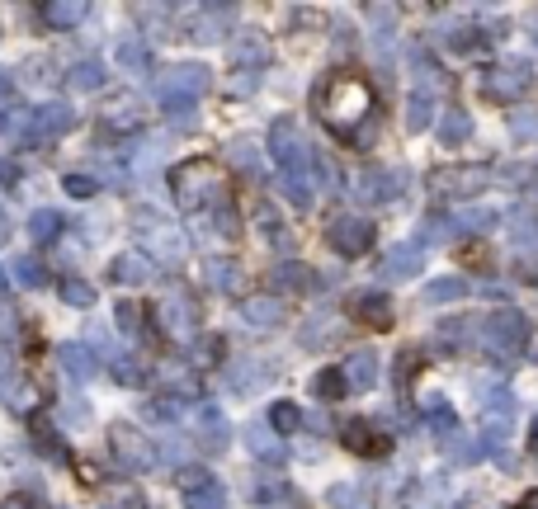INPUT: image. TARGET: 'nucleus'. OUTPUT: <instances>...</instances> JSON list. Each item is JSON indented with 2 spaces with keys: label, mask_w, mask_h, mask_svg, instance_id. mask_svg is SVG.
Instances as JSON below:
<instances>
[{
  "label": "nucleus",
  "mask_w": 538,
  "mask_h": 509,
  "mask_svg": "<svg viewBox=\"0 0 538 509\" xmlns=\"http://www.w3.org/2000/svg\"><path fill=\"white\" fill-rule=\"evenodd\" d=\"M501 175H515V180H524V194L538 203V165H520V170H501Z\"/></svg>",
  "instance_id": "obj_58"
},
{
  "label": "nucleus",
  "mask_w": 538,
  "mask_h": 509,
  "mask_svg": "<svg viewBox=\"0 0 538 509\" xmlns=\"http://www.w3.org/2000/svg\"><path fill=\"white\" fill-rule=\"evenodd\" d=\"M312 283L317 279L307 274L303 264H279V269H274V288H284V293L288 288H312Z\"/></svg>",
  "instance_id": "obj_45"
},
{
  "label": "nucleus",
  "mask_w": 538,
  "mask_h": 509,
  "mask_svg": "<svg viewBox=\"0 0 538 509\" xmlns=\"http://www.w3.org/2000/svg\"><path fill=\"white\" fill-rule=\"evenodd\" d=\"M468 330H477V316H463V321H444L439 326V349H468Z\"/></svg>",
  "instance_id": "obj_39"
},
{
  "label": "nucleus",
  "mask_w": 538,
  "mask_h": 509,
  "mask_svg": "<svg viewBox=\"0 0 538 509\" xmlns=\"http://www.w3.org/2000/svg\"><path fill=\"white\" fill-rule=\"evenodd\" d=\"M100 509H147V495L137 491V486H109Z\"/></svg>",
  "instance_id": "obj_42"
},
{
  "label": "nucleus",
  "mask_w": 538,
  "mask_h": 509,
  "mask_svg": "<svg viewBox=\"0 0 538 509\" xmlns=\"http://www.w3.org/2000/svg\"><path fill=\"white\" fill-rule=\"evenodd\" d=\"M208 279H213V288H222V293H236V288H241V269L227 260H208Z\"/></svg>",
  "instance_id": "obj_44"
},
{
  "label": "nucleus",
  "mask_w": 538,
  "mask_h": 509,
  "mask_svg": "<svg viewBox=\"0 0 538 509\" xmlns=\"http://www.w3.org/2000/svg\"><path fill=\"white\" fill-rule=\"evenodd\" d=\"M0 241H5V222H0Z\"/></svg>",
  "instance_id": "obj_64"
},
{
  "label": "nucleus",
  "mask_w": 538,
  "mask_h": 509,
  "mask_svg": "<svg viewBox=\"0 0 538 509\" xmlns=\"http://www.w3.org/2000/svg\"><path fill=\"white\" fill-rule=\"evenodd\" d=\"M364 15L378 19V24H392V19H397V10H392V5H364Z\"/></svg>",
  "instance_id": "obj_59"
},
{
  "label": "nucleus",
  "mask_w": 538,
  "mask_h": 509,
  "mask_svg": "<svg viewBox=\"0 0 538 509\" xmlns=\"http://www.w3.org/2000/svg\"><path fill=\"white\" fill-rule=\"evenodd\" d=\"M454 222L458 231H487L496 227V213H454Z\"/></svg>",
  "instance_id": "obj_54"
},
{
  "label": "nucleus",
  "mask_w": 538,
  "mask_h": 509,
  "mask_svg": "<svg viewBox=\"0 0 538 509\" xmlns=\"http://www.w3.org/2000/svg\"><path fill=\"white\" fill-rule=\"evenodd\" d=\"M57 363L67 368L71 382H90L95 373H100V359H95V349L90 345H62L57 349Z\"/></svg>",
  "instance_id": "obj_24"
},
{
  "label": "nucleus",
  "mask_w": 538,
  "mask_h": 509,
  "mask_svg": "<svg viewBox=\"0 0 538 509\" xmlns=\"http://www.w3.org/2000/svg\"><path fill=\"white\" fill-rule=\"evenodd\" d=\"M477 330H487L482 335V349H487L491 359H515L529 345V321L515 307H496L491 316H477Z\"/></svg>",
  "instance_id": "obj_5"
},
{
  "label": "nucleus",
  "mask_w": 538,
  "mask_h": 509,
  "mask_svg": "<svg viewBox=\"0 0 538 509\" xmlns=\"http://www.w3.org/2000/svg\"><path fill=\"white\" fill-rule=\"evenodd\" d=\"M378 269H383V279L402 283V279H416L421 274V241H402V246H392L378 260Z\"/></svg>",
  "instance_id": "obj_18"
},
{
  "label": "nucleus",
  "mask_w": 538,
  "mask_h": 509,
  "mask_svg": "<svg viewBox=\"0 0 538 509\" xmlns=\"http://www.w3.org/2000/svg\"><path fill=\"white\" fill-rule=\"evenodd\" d=\"M260 368H265L260 359H236L232 368H227V387H232L236 396H251L255 387H260V378H265Z\"/></svg>",
  "instance_id": "obj_30"
},
{
  "label": "nucleus",
  "mask_w": 538,
  "mask_h": 509,
  "mask_svg": "<svg viewBox=\"0 0 538 509\" xmlns=\"http://www.w3.org/2000/svg\"><path fill=\"white\" fill-rule=\"evenodd\" d=\"M170 189H175V203L189 217H203V213H213V208H222V203H232L222 165L208 161V156H194V161L175 165L170 170Z\"/></svg>",
  "instance_id": "obj_2"
},
{
  "label": "nucleus",
  "mask_w": 538,
  "mask_h": 509,
  "mask_svg": "<svg viewBox=\"0 0 538 509\" xmlns=\"http://www.w3.org/2000/svg\"><path fill=\"white\" fill-rule=\"evenodd\" d=\"M194 222H199V231L208 236V241H236V231H241V222H236V203H222V208L194 217Z\"/></svg>",
  "instance_id": "obj_25"
},
{
  "label": "nucleus",
  "mask_w": 538,
  "mask_h": 509,
  "mask_svg": "<svg viewBox=\"0 0 538 509\" xmlns=\"http://www.w3.org/2000/svg\"><path fill=\"white\" fill-rule=\"evenodd\" d=\"M109 458H114L123 472H152L156 444L137 425H114L109 429Z\"/></svg>",
  "instance_id": "obj_12"
},
{
  "label": "nucleus",
  "mask_w": 538,
  "mask_h": 509,
  "mask_svg": "<svg viewBox=\"0 0 538 509\" xmlns=\"http://www.w3.org/2000/svg\"><path fill=\"white\" fill-rule=\"evenodd\" d=\"M180 15H185V33H180V38L222 43L236 24V5H227V0H208V5H189V10H180Z\"/></svg>",
  "instance_id": "obj_10"
},
{
  "label": "nucleus",
  "mask_w": 538,
  "mask_h": 509,
  "mask_svg": "<svg viewBox=\"0 0 538 509\" xmlns=\"http://www.w3.org/2000/svg\"><path fill=\"white\" fill-rule=\"evenodd\" d=\"M491 180H496L491 165H444V170L430 175V194L444 198V203H468V198H477Z\"/></svg>",
  "instance_id": "obj_7"
},
{
  "label": "nucleus",
  "mask_w": 538,
  "mask_h": 509,
  "mask_svg": "<svg viewBox=\"0 0 538 509\" xmlns=\"http://www.w3.org/2000/svg\"><path fill=\"white\" fill-rule=\"evenodd\" d=\"M458 297H468V279H458V274L425 283V302H430V307H444V302H458Z\"/></svg>",
  "instance_id": "obj_34"
},
{
  "label": "nucleus",
  "mask_w": 538,
  "mask_h": 509,
  "mask_svg": "<svg viewBox=\"0 0 538 509\" xmlns=\"http://www.w3.org/2000/svg\"><path fill=\"white\" fill-rule=\"evenodd\" d=\"M312 109H317L321 128L331 132L345 147H373L378 137V95L359 71H331L321 76L312 90Z\"/></svg>",
  "instance_id": "obj_1"
},
{
  "label": "nucleus",
  "mask_w": 538,
  "mask_h": 509,
  "mask_svg": "<svg viewBox=\"0 0 538 509\" xmlns=\"http://www.w3.org/2000/svg\"><path fill=\"white\" fill-rule=\"evenodd\" d=\"M241 316H246L251 326H284L288 307L279 293H251V297H241Z\"/></svg>",
  "instance_id": "obj_19"
},
{
  "label": "nucleus",
  "mask_w": 538,
  "mask_h": 509,
  "mask_svg": "<svg viewBox=\"0 0 538 509\" xmlns=\"http://www.w3.org/2000/svg\"><path fill=\"white\" fill-rule=\"evenodd\" d=\"M472 137V118L463 114V109H444V118H439V142L444 147H458V142H468Z\"/></svg>",
  "instance_id": "obj_32"
},
{
  "label": "nucleus",
  "mask_w": 538,
  "mask_h": 509,
  "mask_svg": "<svg viewBox=\"0 0 538 509\" xmlns=\"http://www.w3.org/2000/svg\"><path fill=\"white\" fill-rule=\"evenodd\" d=\"M411 71H416V90H425V95H444V85H449V81H444V71H439L425 52H416V57H411Z\"/></svg>",
  "instance_id": "obj_33"
},
{
  "label": "nucleus",
  "mask_w": 538,
  "mask_h": 509,
  "mask_svg": "<svg viewBox=\"0 0 538 509\" xmlns=\"http://www.w3.org/2000/svg\"><path fill=\"white\" fill-rule=\"evenodd\" d=\"M227 165H232L236 175H246V180H260V170H265V161H260V147L255 142H246V137H236L232 151H227Z\"/></svg>",
  "instance_id": "obj_29"
},
{
  "label": "nucleus",
  "mask_w": 538,
  "mask_h": 509,
  "mask_svg": "<svg viewBox=\"0 0 538 509\" xmlns=\"http://www.w3.org/2000/svg\"><path fill=\"white\" fill-rule=\"evenodd\" d=\"M350 316L369 330H387L392 326V302L383 293H373V288H359V293H350Z\"/></svg>",
  "instance_id": "obj_17"
},
{
  "label": "nucleus",
  "mask_w": 538,
  "mask_h": 509,
  "mask_svg": "<svg viewBox=\"0 0 538 509\" xmlns=\"http://www.w3.org/2000/svg\"><path fill=\"white\" fill-rule=\"evenodd\" d=\"M15 279L24 283V288H43V279H48V274H43V264H38V260L19 255V260H15Z\"/></svg>",
  "instance_id": "obj_52"
},
{
  "label": "nucleus",
  "mask_w": 538,
  "mask_h": 509,
  "mask_svg": "<svg viewBox=\"0 0 538 509\" xmlns=\"http://www.w3.org/2000/svg\"><path fill=\"white\" fill-rule=\"evenodd\" d=\"M208 85H213V76H208V66L199 62H175L166 66L161 76H156V104L166 109L180 128L189 123V109H194V99L208 95Z\"/></svg>",
  "instance_id": "obj_3"
},
{
  "label": "nucleus",
  "mask_w": 538,
  "mask_h": 509,
  "mask_svg": "<svg viewBox=\"0 0 538 509\" xmlns=\"http://www.w3.org/2000/svg\"><path fill=\"white\" fill-rule=\"evenodd\" d=\"M529 453L538 458V415H534V425H529Z\"/></svg>",
  "instance_id": "obj_60"
},
{
  "label": "nucleus",
  "mask_w": 538,
  "mask_h": 509,
  "mask_svg": "<svg viewBox=\"0 0 538 509\" xmlns=\"http://www.w3.org/2000/svg\"><path fill=\"white\" fill-rule=\"evenodd\" d=\"M142 123H147V114H142V109H137L133 99H118V104H109V109H104V128H118V132H137V128H142Z\"/></svg>",
  "instance_id": "obj_31"
},
{
  "label": "nucleus",
  "mask_w": 538,
  "mask_h": 509,
  "mask_svg": "<svg viewBox=\"0 0 538 509\" xmlns=\"http://www.w3.org/2000/svg\"><path fill=\"white\" fill-rule=\"evenodd\" d=\"M114 382H123V387H142L147 382V373H142V363L137 359H114V373H109Z\"/></svg>",
  "instance_id": "obj_49"
},
{
  "label": "nucleus",
  "mask_w": 538,
  "mask_h": 509,
  "mask_svg": "<svg viewBox=\"0 0 538 509\" xmlns=\"http://www.w3.org/2000/svg\"><path fill=\"white\" fill-rule=\"evenodd\" d=\"M85 15H90L85 0H48V5H43V19H48L52 29H81Z\"/></svg>",
  "instance_id": "obj_27"
},
{
  "label": "nucleus",
  "mask_w": 538,
  "mask_h": 509,
  "mask_svg": "<svg viewBox=\"0 0 538 509\" xmlns=\"http://www.w3.org/2000/svg\"><path fill=\"white\" fill-rule=\"evenodd\" d=\"M133 231H137V241H142V250L147 255H156L161 264H185V236L175 231V222L161 213H152V208H137L133 213Z\"/></svg>",
  "instance_id": "obj_6"
},
{
  "label": "nucleus",
  "mask_w": 538,
  "mask_h": 509,
  "mask_svg": "<svg viewBox=\"0 0 538 509\" xmlns=\"http://www.w3.org/2000/svg\"><path fill=\"white\" fill-rule=\"evenodd\" d=\"M71 90H100L104 85V62H95V57H85V62L71 66Z\"/></svg>",
  "instance_id": "obj_40"
},
{
  "label": "nucleus",
  "mask_w": 538,
  "mask_h": 509,
  "mask_svg": "<svg viewBox=\"0 0 538 509\" xmlns=\"http://www.w3.org/2000/svg\"><path fill=\"white\" fill-rule=\"evenodd\" d=\"M529 90H534V62H524V57L487 66V76H482V95L496 104H520Z\"/></svg>",
  "instance_id": "obj_8"
},
{
  "label": "nucleus",
  "mask_w": 538,
  "mask_h": 509,
  "mask_svg": "<svg viewBox=\"0 0 538 509\" xmlns=\"http://www.w3.org/2000/svg\"><path fill=\"white\" fill-rule=\"evenodd\" d=\"M260 231H265V241H279V246L288 241L284 227H279V213H274V208H260Z\"/></svg>",
  "instance_id": "obj_55"
},
{
  "label": "nucleus",
  "mask_w": 538,
  "mask_h": 509,
  "mask_svg": "<svg viewBox=\"0 0 538 509\" xmlns=\"http://www.w3.org/2000/svg\"><path fill=\"white\" fill-rule=\"evenodd\" d=\"M326 505L331 509H373V486H364V481H336L326 491Z\"/></svg>",
  "instance_id": "obj_26"
},
{
  "label": "nucleus",
  "mask_w": 538,
  "mask_h": 509,
  "mask_svg": "<svg viewBox=\"0 0 538 509\" xmlns=\"http://www.w3.org/2000/svg\"><path fill=\"white\" fill-rule=\"evenodd\" d=\"M152 321H156V330H161L166 340H175V345L199 340V302H194V297H189L180 283H170L166 293L156 297Z\"/></svg>",
  "instance_id": "obj_4"
},
{
  "label": "nucleus",
  "mask_w": 538,
  "mask_h": 509,
  "mask_svg": "<svg viewBox=\"0 0 538 509\" xmlns=\"http://www.w3.org/2000/svg\"><path fill=\"white\" fill-rule=\"evenodd\" d=\"M340 373H345V387L350 392H369V387H378V354L373 349H359V354H350V359L340 363Z\"/></svg>",
  "instance_id": "obj_21"
},
{
  "label": "nucleus",
  "mask_w": 538,
  "mask_h": 509,
  "mask_svg": "<svg viewBox=\"0 0 538 509\" xmlns=\"http://www.w3.org/2000/svg\"><path fill=\"white\" fill-rule=\"evenodd\" d=\"M114 62H118V71L142 76V71H152V48H147L142 38H123V43L114 48Z\"/></svg>",
  "instance_id": "obj_28"
},
{
  "label": "nucleus",
  "mask_w": 538,
  "mask_h": 509,
  "mask_svg": "<svg viewBox=\"0 0 538 509\" xmlns=\"http://www.w3.org/2000/svg\"><path fill=\"white\" fill-rule=\"evenodd\" d=\"M269 425H274V434H293V429L307 425V415L293 406V401H274L269 406Z\"/></svg>",
  "instance_id": "obj_38"
},
{
  "label": "nucleus",
  "mask_w": 538,
  "mask_h": 509,
  "mask_svg": "<svg viewBox=\"0 0 538 509\" xmlns=\"http://www.w3.org/2000/svg\"><path fill=\"white\" fill-rule=\"evenodd\" d=\"M373 222L359 213H336L331 222H326V246L336 250V255H345V260H359V255H369L373 250Z\"/></svg>",
  "instance_id": "obj_11"
},
{
  "label": "nucleus",
  "mask_w": 538,
  "mask_h": 509,
  "mask_svg": "<svg viewBox=\"0 0 538 509\" xmlns=\"http://www.w3.org/2000/svg\"><path fill=\"white\" fill-rule=\"evenodd\" d=\"M109 279H114L118 288H142V283L152 279V260H147L142 250H128V255H118V260H114Z\"/></svg>",
  "instance_id": "obj_23"
},
{
  "label": "nucleus",
  "mask_w": 538,
  "mask_h": 509,
  "mask_svg": "<svg viewBox=\"0 0 538 509\" xmlns=\"http://www.w3.org/2000/svg\"><path fill=\"white\" fill-rule=\"evenodd\" d=\"M529 38H534V48H538V15H529Z\"/></svg>",
  "instance_id": "obj_62"
},
{
  "label": "nucleus",
  "mask_w": 538,
  "mask_h": 509,
  "mask_svg": "<svg viewBox=\"0 0 538 509\" xmlns=\"http://www.w3.org/2000/svg\"><path fill=\"white\" fill-rule=\"evenodd\" d=\"M269 52L260 43V33H241L232 43V95H255L265 81Z\"/></svg>",
  "instance_id": "obj_9"
},
{
  "label": "nucleus",
  "mask_w": 538,
  "mask_h": 509,
  "mask_svg": "<svg viewBox=\"0 0 538 509\" xmlns=\"http://www.w3.org/2000/svg\"><path fill=\"white\" fill-rule=\"evenodd\" d=\"M402 170H383V165H364L359 175H354V198H364V203H392V198L402 194Z\"/></svg>",
  "instance_id": "obj_15"
},
{
  "label": "nucleus",
  "mask_w": 538,
  "mask_h": 509,
  "mask_svg": "<svg viewBox=\"0 0 538 509\" xmlns=\"http://www.w3.org/2000/svg\"><path fill=\"white\" fill-rule=\"evenodd\" d=\"M5 509H52V505H43V495L34 491H15V495H5Z\"/></svg>",
  "instance_id": "obj_57"
},
{
  "label": "nucleus",
  "mask_w": 538,
  "mask_h": 509,
  "mask_svg": "<svg viewBox=\"0 0 538 509\" xmlns=\"http://www.w3.org/2000/svg\"><path fill=\"white\" fill-rule=\"evenodd\" d=\"M510 132H515L520 142H529V137L538 142V114H529V109H510Z\"/></svg>",
  "instance_id": "obj_51"
},
{
  "label": "nucleus",
  "mask_w": 538,
  "mask_h": 509,
  "mask_svg": "<svg viewBox=\"0 0 538 509\" xmlns=\"http://www.w3.org/2000/svg\"><path fill=\"white\" fill-rule=\"evenodd\" d=\"M312 392H317L321 401H340V396L350 392V387H345V373H340V368H326V373H317Z\"/></svg>",
  "instance_id": "obj_43"
},
{
  "label": "nucleus",
  "mask_w": 538,
  "mask_h": 509,
  "mask_svg": "<svg viewBox=\"0 0 538 509\" xmlns=\"http://www.w3.org/2000/svg\"><path fill=\"white\" fill-rule=\"evenodd\" d=\"M71 128H76V114H71L67 104H38V109H29L24 142H29V147H48L57 137H67Z\"/></svg>",
  "instance_id": "obj_13"
},
{
  "label": "nucleus",
  "mask_w": 538,
  "mask_h": 509,
  "mask_svg": "<svg viewBox=\"0 0 538 509\" xmlns=\"http://www.w3.org/2000/svg\"><path fill=\"white\" fill-rule=\"evenodd\" d=\"M520 509H538V491H534V495H524V500H520Z\"/></svg>",
  "instance_id": "obj_61"
},
{
  "label": "nucleus",
  "mask_w": 538,
  "mask_h": 509,
  "mask_svg": "<svg viewBox=\"0 0 538 509\" xmlns=\"http://www.w3.org/2000/svg\"><path fill=\"white\" fill-rule=\"evenodd\" d=\"M62 302H67V307H90V302H95V288L81 279H62Z\"/></svg>",
  "instance_id": "obj_48"
},
{
  "label": "nucleus",
  "mask_w": 538,
  "mask_h": 509,
  "mask_svg": "<svg viewBox=\"0 0 538 509\" xmlns=\"http://www.w3.org/2000/svg\"><path fill=\"white\" fill-rule=\"evenodd\" d=\"M29 236L43 241V246L57 241V236H62V213H57V208H38V213L29 217Z\"/></svg>",
  "instance_id": "obj_36"
},
{
  "label": "nucleus",
  "mask_w": 538,
  "mask_h": 509,
  "mask_svg": "<svg viewBox=\"0 0 538 509\" xmlns=\"http://www.w3.org/2000/svg\"><path fill=\"white\" fill-rule=\"evenodd\" d=\"M246 444H251L255 458H265V462H284V448H279V439L269 434L265 425H251L246 429Z\"/></svg>",
  "instance_id": "obj_37"
},
{
  "label": "nucleus",
  "mask_w": 538,
  "mask_h": 509,
  "mask_svg": "<svg viewBox=\"0 0 538 509\" xmlns=\"http://www.w3.org/2000/svg\"><path fill=\"white\" fill-rule=\"evenodd\" d=\"M189 425H194V444H203L208 453H218L227 444V425H222V415L213 406H199V411L189 415Z\"/></svg>",
  "instance_id": "obj_22"
},
{
  "label": "nucleus",
  "mask_w": 538,
  "mask_h": 509,
  "mask_svg": "<svg viewBox=\"0 0 538 509\" xmlns=\"http://www.w3.org/2000/svg\"><path fill=\"white\" fill-rule=\"evenodd\" d=\"M180 406H185V401H175V396H152V406H147V415H152V420H161V425H170V420H180Z\"/></svg>",
  "instance_id": "obj_50"
},
{
  "label": "nucleus",
  "mask_w": 538,
  "mask_h": 509,
  "mask_svg": "<svg viewBox=\"0 0 538 509\" xmlns=\"http://www.w3.org/2000/svg\"><path fill=\"white\" fill-rule=\"evenodd\" d=\"M95 189H100V184H95V175H81V170H76V175H67V194L71 198H90Z\"/></svg>",
  "instance_id": "obj_56"
},
{
  "label": "nucleus",
  "mask_w": 538,
  "mask_h": 509,
  "mask_svg": "<svg viewBox=\"0 0 538 509\" xmlns=\"http://www.w3.org/2000/svg\"><path fill=\"white\" fill-rule=\"evenodd\" d=\"M331 330H336V316H331V312L312 316V321H307V326H303V345H307V349H321V345H331V340H336V335H331Z\"/></svg>",
  "instance_id": "obj_41"
},
{
  "label": "nucleus",
  "mask_w": 538,
  "mask_h": 509,
  "mask_svg": "<svg viewBox=\"0 0 538 509\" xmlns=\"http://www.w3.org/2000/svg\"><path fill=\"white\" fill-rule=\"evenodd\" d=\"M454 236H463L454 217H430V222H425V231H421V246H425V241H454Z\"/></svg>",
  "instance_id": "obj_46"
},
{
  "label": "nucleus",
  "mask_w": 538,
  "mask_h": 509,
  "mask_svg": "<svg viewBox=\"0 0 538 509\" xmlns=\"http://www.w3.org/2000/svg\"><path fill=\"white\" fill-rule=\"evenodd\" d=\"M5 99H10V81H0V104H5Z\"/></svg>",
  "instance_id": "obj_63"
},
{
  "label": "nucleus",
  "mask_w": 538,
  "mask_h": 509,
  "mask_svg": "<svg viewBox=\"0 0 538 509\" xmlns=\"http://www.w3.org/2000/svg\"><path fill=\"white\" fill-rule=\"evenodd\" d=\"M180 491H185V509H227V486L203 467H189L180 477Z\"/></svg>",
  "instance_id": "obj_14"
},
{
  "label": "nucleus",
  "mask_w": 538,
  "mask_h": 509,
  "mask_svg": "<svg viewBox=\"0 0 538 509\" xmlns=\"http://www.w3.org/2000/svg\"><path fill=\"white\" fill-rule=\"evenodd\" d=\"M340 439L359 458H387L392 453V434L383 425H373V420H350V425L340 429Z\"/></svg>",
  "instance_id": "obj_16"
},
{
  "label": "nucleus",
  "mask_w": 538,
  "mask_h": 509,
  "mask_svg": "<svg viewBox=\"0 0 538 509\" xmlns=\"http://www.w3.org/2000/svg\"><path fill=\"white\" fill-rule=\"evenodd\" d=\"M34 439H38V453H48L52 462L67 458V453H62V444H57V434H52V429L43 425V420H34Z\"/></svg>",
  "instance_id": "obj_53"
},
{
  "label": "nucleus",
  "mask_w": 538,
  "mask_h": 509,
  "mask_svg": "<svg viewBox=\"0 0 538 509\" xmlns=\"http://www.w3.org/2000/svg\"><path fill=\"white\" fill-rule=\"evenodd\" d=\"M501 33H505V24H496V29H477V24H468V19H458V24L444 29V48L449 52H477L482 43L501 38Z\"/></svg>",
  "instance_id": "obj_20"
},
{
  "label": "nucleus",
  "mask_w": 538,
  "mask_h": 509,
  "mask_svg": "<svg viewBox=\"0 0 538 509\" xmlns=\"http://www.w3.org/2000/svg\"><path fill=\"white\" fill-rule=\"evenodd\" d=\"M118 330H123V335H133V340H142V312H137V302H128V297H123V302H118Z\"/></svg>",
  "instance_id": "obj_47"
},
{
  "label": "nucleus",
  "mask_w": 538,
  "mask_h": 509,
  "mask_svg": "<svg viewBox=\"0 0 538 509\" xmlns=\"http://www.w3.org/2000/svg\"><path fill=\"white\" fill-rule=\"evenodd\" d=\"M406 128H411V132L435 128V95H425V90H416V95H411V104H406Z\"/></svg>",
  "instance_id": "obj_35"
}]
</instances>
